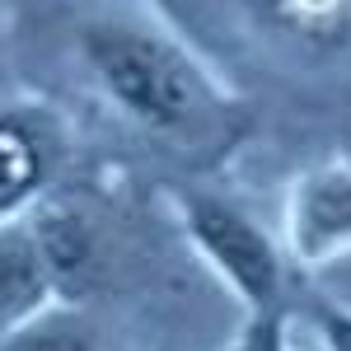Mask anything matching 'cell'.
<instances>
[{"label": "cell", "mask_w": 351, "mask_h": 351, "mask_svg": "<svg viewBox=\"0 0 351 351\" xmlns=\"http://www.w3.org/2000/svg\"><path fill=\"white\" fill-rule=\"evenodd\" d=\"M52 291V271L43 263V248L24 230H0V332L43 314V300Z\"/></svg>", "instance_id": "cell-4"}, {"label": "cell", "mask_w": 351, "mask_h": 351, "mask_svg": "<svg viewBox=\"0 0 351 351\" xmlns=\"http://www.w3.org/2000/svg\"><path fill=\"white\" fill-rule=\"evenodd\" d=\"M0 351H99L89 324L75 314H33L0 332Z\"/></svg>", "instance_id": "cell-6"}, {"label": "cell", "mask_w": 351, "mask_h": 351, "mask_svg": "<svg viewBox=\"0 0 351 351\" xmlns=\"http://www.w3.org/2000/svg\"><path fill=\"white\" fill-rule=\"evenodd\" d=\"M183 225H188V239L197 243V253L211 263V271L248 304V314L276 309V300H281V253L263 234L258 220H248L239 206H230L220 197L192 192L183 202Z\"/></svg>", "instance_id": "cell-2"}, {"label": "cell", "mask_w": 351, "mask_h": 351, "mask_svg": "<svg viewBox=\"0 0 351 351\" xmlns=\"http://www.w3.org/2000/svg\"><path fill=\"white\" fill-rule=\"evenodd\" d=\"M80 47L112 104H122L136 122L155 132H178L197 117V75L160 38L122 24H89L80 33Z\"/></svg>", "instance_id": "cell-1"}, {"label": "cell", "mask_w": 351, "mask_h": 351, "mask_svg": "<svg viewBox=\"0 0 351 351\" xmlns=\"http://www.w3.org/2000/svg\"><path fill=\"white\" fill-rule=\"evenodd\" d=\"M286 243L300 267H324L351 248V164H319L291 183Z\"/></svg>", "instance_id": "cell-3"}, {"label": "cell", "mask_w": 351, "mask_h": 351, "mask_svg": "<svg viewBox=\"0 0 351 351\" xmlns=\"http://www.w3.org/2000/svg\"><path fill=\"white\" fill-rule=\"evenodd\" d=\"M230 351H286V319H281V304H276V309L248 314V324H243V332L234 337Z\"/></svg>", "instance_id": "cell-7"}, {"label": "cell", "mask_w": 351, "mask_h": 351, "mask_svg": "<svg viewBox=\"0 0 351 351\" xmlns=\"http://www.w3.org/2000/svg\"><path fill=\"white\" fill-rule=\"evenodd\" d=\"M314 328H319L324 351H351V309L319 304V309H314Z\"/></svg>", "instance_id": "cell-8"}, {"label": "cell", "mask_w": 351, "mask_h": 351, "mask_svg": "<svg viewBox=\"0 0 351 351\" xmlns=\"http://www.w3.org/2000/svg\"><path fill=\"white\" fill-rule=\"evenodd\" d=\"M38 173H43V155L33 145V136L0 117V216H10L14 206H24L33 188H38Z\"/></svg>", "instance_id": "cell-5"}]
</instances>
